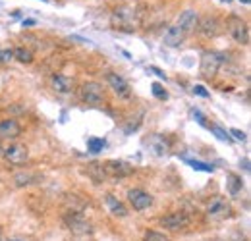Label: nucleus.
Returning <instances> with one entry per match:
<instances>
[{
	"mask_svg": "<svg viewBox=\"0 0 251 241\" xmlns=\"http://www.w3.org/2000/svg\"><path fill=\"white\" fill-rule=\"evenodd\" d=\"M110 24L114 29H135L141 24V14L133 8V6H120L112 12Z\"/></svg>",
	"mask_w": 251,
	"mask_h": 241,
	"instance_id": "nucleus-1",
	"label": "nucleus"
},
{
	"mask_svg": "<svg viewBox=\"0 0 251 241\" xmlns=\"http://www.w3.org/2000/svg\"><path fill=\"white\" fill-rule=\"evenodd\" d=\"M228 60V56L224 52H219V50H207L203 52L201 56V64H199V73L207 79H213L217 73H219L220 66Z\"/></svg>",
	"mask_w": 251,
	"mask_h": 241,
	"instance_id": "nucleus-2",
	"label": "nucleus"
},
{
	"mask_svg": "<svg viewBox=\"0 0 251 241\" xmlns=\"http://www.w3.org/2000/svg\"><path fill=\"white\" fill-rule=\"evenodd\" d=\"M226 29L230 33V37L238 43V45H250V25L246 20H242L240 16H228L226 20Z\"/></svg>",
	"mask_w": 251,
	"mask_h": 241,
	"instance_id": "nucleus-3",
	"label": "nucleus"
},
{
	"mask_svg": "<svg viewBox=\"0 0 251 241\" xmlns=\"http://www.w3.org/2000/svg\"><path fill=\"white\" fill-rule=\"evenodd\" d=\"M64 220H66L68 230H70L72 234H75V236H91V234H93L91 222H87L81 212H68V214L64 216Z\"/></svg>",
	"mask_w": 251,
	"mask_h": 241,
	"instance_id": "nucleus-4",
	"label": "nucleus"
},
{
	"mask_svg": "<svg viewBox=\"0 0 251 241\" xmlns=\"http://www.w3.org/2000/svg\"><path fill=\"white\" fill-rule=\"evenodd\" d=\"M79 96H81V100H83L85 104L99 106V104L104 102V89H102V85L97 83V81H87V83L81 85Z\"/></svg>",
	"mask_w": 251,
	"mask_h": 241,
	"instance_id": "nucleus-5",
	"label": "nucleus"
},
{
	"mask_svg": "<svg viewBox=\"0 0 251 241\" xmlns=\"http://www.w3.org/2000/svg\"><path fill=\"white\" fill-rule=\"evenodd\" d=\"M195 29H197V33L201 37H205V39H215L220 33V29H222V22H220L215 14H207L203 18H199Z\"/></svg>",
	"mask_w": 251,
	"mask_h": 241,
	"instance_id": "nucleus-6",
	"label": "nucleus"
},
{
	"mask_svg": "<svg viewBox=\"0 0 251 241\" xmlns=\"http://www.w3.org/2000/svg\"><path fill=\"white\" fill-rule=\"evenodd\" d=\"M2 154L6 158L8 164L12 166H24L27 160H29V151L25 145H20V143H12L8 145L6 149H2Z\"/></svg>",
	"mask_w": 251,
	"mask_h": 241,
	"instance_id": "nucleus-7",
	"label": "nucleus"
},
{
	"mask_svg": "<svg viewBox=\"0 0 251 241\" xmlns=\"http://www.w3.org/2000/svg\"><path fill=\"white\" fill-rule=\"evenodd\" d=\"M160 228L168 230V232H178V230H184L189 226V216L186 212H170L166 216H162L158 220Z\"/></svg>",
	"mask_w": 251,
	"mask_h": 241,
	"instance_id": "nucleus-8",
	"label": "nucleus"
},
{
	"mask_svg": "<svg viewBox=\"0 0 251 241\" xmlns=\"http://www.w3.org/2000/svg\"><path fill=\"white\" fill-rule=\"evenodd\" d=\"M106 83H108L110 89L114 91V95L118 98H131V87H129V83L126 81L120 73L108 72L106 73Z\"/></svg>",
	"mask_w": 251,
	"mask_h": 241,
	"instance_id": "nucleus-9",
	"label": "nucleus"
},
{
	"mask_svg": "<svg viewBox=\"0 0 251 241\" xmlns=\"http://www.w3.org/2000/svg\"><path fill=\"white\" fill-rule=\"evenodd\" d=\"M127 201H129V205L133 207V211H137V212L147 211V209L153 205V197H151L147 191L139 189V187H133V189L127 191Z\"/></svg>",
	"mask_w": 251,
	"mask_h": 241,
	"instance_id": "nucleus-10",
	"label": "nucleus"
},
{
	"mask_svg": "<svg viewBox=\"0 0 251 241\" xmlns=\"http://www.w3.org/2000/svg\"><path fill=\"white\" fill-rule=\"evenodd\" d=\"M102 168H104L106 178H127L135 172L133 166H129L124 160H106L102 164Z\"/></svg>",
	"mask_w": 251,
	"mask_h": 241,
	"instance_id": "nucleus-11",
	"label": "nucleus"
},
{
	"mask_svg": "<svg viewBox=\"0 0 251 241\" xmlns=\"http://www.w3.org/2000/svg\"><path fill=\"white\" fill-rule=\"evenodd\" d=\"M197 22H199V14H197L195 10L189 8V10H184V12L180 14L176 25L184 31L186 35H191V33L195 31V27H197Z\"/></svg>",
	"mask_w": 251,
	"mask_h": 241,
	"instance_id": "nucleus-12",
	"label": "nucleus"
},
{
	"mask_svg": "<svg viewBox=\"0 0 251 241\" xmlns=\"http://www.w3.org/2000/svg\"><path fill=\"white\" fill-rule=\"evenodd\" d=\"M22 135V125L14 118H6L0 121V139H18Z\"/></svg>",
	"mask_w": 251,
	"mask_h": 241,
	"instance_id": "nucleus-13",
	"label": "nucleus"
},
{
	"mask_svg": "<svg viewBox=\"0 0 251 241\" xmlns=\"http://www.w3.org/2000/svg\"><path fill=\"white\" fill-rule=\"evenodd\" d=\"M50 87H52L54 93H58V95H68V93H72V89H74V81L68 75L54 72L50 75Z\"/></svg>",
	"mask_w": 251,
	"mask_h": 241,
	"instance_id": "nucleus-14",
	"label": "nucleus"
},
{
	"mask_svg": "<svg viewBox=\"0 0 251 241\" xmlns=\"http://www.w3.org/2000/svg\"><path fill=\"white\" fill-rule=\"evenodd\" d=\"M186 37H188V35L174 24V25H170V27L166 29L164 37H162V43H164L166 47H172V48H174V47H180V45L186 41Z\"/></svg>",
	"mask_w": 251,
	"mask_h": 241,
	"instance_id": "nucleus-15",
	"label": "nucleus"
},
{
	"mask_svg": "<svg viewBox=\"0 0 251 241\" xmlns=\"http://www.w3.org/2000/svg\"><path fill=\"white\" fill-rule=\"evenodd\" d=\"M43 180V176L39 172H31V170H22L18 174H14V185L16 187H27V185H33V183H39Z\"/></svg>",
	"mask_w": 251,
	"mask_h": 241,
	"instance_id": "nucleus-16",
	"label": "nucleus"
},
{
	"mask_svg": "<svg viewBox=\"0 0 251 241\" xmlns=\"http://www.w3.org/2000/svg\"><path fill=\"white\" fill-rule=\"evenodd\" d=\"M230 212V205L222 199V197H215L209 205H207V214L209 216H215V218H222Z\"/></svg>",
	"mask_w": 251,
	"mask_h": 241,
	"instance_id": "nucleus-17",
	"label": "nucleus"
},
{
	"mask_svg": "<svg viewBox=\"0 0 251 241\" xmlns=\"http://www.w3.org/2000/svg\"><path fill=\"white\" fill-rule=\"evenodd\" d=\"M106 207H108V211L112 212L114 216H118V218H126L127 216V209H126V205L122 201H118L114 195H106Z\"/></svg>",
	"mask_w": 251,
	"mask_h": 241,
	"instance_id": "nucleus-18",
	"label": "nucleus"
},
{
	"mask_svg": "<svg viewBox=\"0 0 251 241\" xmlns=\"http://www.w3.org/2000/svg\"><path fill=\"white\" fill-rule=\"evenodd\" d=\"M85 174H87L95 183H102V181L106 180V174H104V168H102L100 162H91V164H87Z\"/></svg>",
	"mask_w": 251,
	"mask_h": 241,
	"instance_id": "nucleus-19",
	"label": "nucleus"
},
{
	"mask_svg": "<svg viewBox=\"0 0 251 241\" xmlns=\"http://www.w3.org/2000/svg\"><path fill=\"white\" fill-rule=\"evenodd\" d=\"M226 185H228V193L230 195H238L240 191H242V187H244V180L238 176V174H228V178H226Z\"/></svg>",
	"mask_w": 251,
	"mask_h": 241,
	"instance_id": "nucleus-20",
	"label": "nucleus"
},
{
	"mask_svg": "<svg viewBox=\"0 0 251 241\" xmlns=\"http://www.w3.org/2000/svg\"><path fill=\"white\" fill-rule=\"evenodd\" d=\"M33 52L29 48H25V47H18V48H14V60L22 62V64H31L33 62Z\"/></svg>",
	"mask_w": 251,
	"mask_h": 241,
	"instance_id": "nucleus-21",
	"label": "nucleus"
},
{
	"mask_svg": "<svg viewBox=\"0 0 251 241\" xmlns=\"http://www.w3.org/2000/svg\"><path fill=\"white\" fill-rule=\"evenodd\" d=\"M145 241H170V238L164 232L149 230V232H145Z\"/></svg>",
	"mask_w": 251,
	"mask_h": 241,
	"instance_id": "nucleus-22",
	"label": "nucleus"
},
{
	"mask_svg": "<svg viewBox=\"0 0 251 241\" xmlns=\"http://www.w3.org/2000/svg\"><path fill=\"white\" fill-rule=\"evenodd\" d=\"M104 139H95V137H91L89 141H87V147H89V151L91 152H100L102 149H104Z\"/></svg>",
	"mask_w": 251,
	"mask_h": 241,
	"instance_id": "nucleus-23",
	"label": "nucleus"
},
{
	"mask_svg": "<svg viewBox=\"0 0 251 241\" xmlns=\"http://www.w3.org/2000/svg\"><path fill=\"white\" fill-rule=\"evenodd\" d=\"M151 89H153V95L157 96L158 100H166V98H168V93L164 91V87H162L160 83H153Z\"/></svg>",
	"mask_w": 251,
	"mask_h": 241,
	"instance_id": "nucleus-24",
	"label": "nucleus"
},
{
	"mask_svg": "<svg viewBox=\"0 0 251 241\" xmlns=\"http://www.w3.org/2000/svg\"><path fill=\"white\" fill-rule=\"evenodd\" d=\"M14 60V50L12 48H0V64H10Z\"/></svg>",
	"mask_w": 251,
	"mask_h": 241,
	"instance_id": "nucleus-25",
	"label": "nucleus"
},
{
	"mask_svg": "<svg viewBox=\"0 0 251 241\" xmlns=\"http://www.w3.org/2000/svg\"><path fill=\"white\" fill-rule=\"evenodd\" d=\"M191 168H195V170H203V172H213V166H209V164H203V162H199V160H186Z\"/></svg>",
	"mask_w": 251,
	"mask_h": 241,
	"instance_id": "nucleus-26",
	"label": "nucleus"
},
{
	"mask_svg": "<svg viewBox=\"0 0 251 241\" xmlns=\"http://www.w3.org/2000/svg\"><path fill=\"white\" fill-rule=\"evenodd\" d=\"M211 131H213V133H217V137L222 139V141H232V139H230V135H228L222 127H219V125H211Z\"/></svg>",
	"mask_w": 251,
	"mask_h": 241,
	"instance_id": "nucleus-27",
	"label": "nucleus"
},
{
	"mask_svg": "<svg viewBox=\"0 0 251 241\" xmlns=\"http://www.w3.org/2000/svg\"><path fill=\"white\" fill-rule=\"evenodd\" d=\"M193 93H195V95H199V96H205V98L209 96V91L205 89L203 85H195V87H193Z\"/></svg>",
	"mask_w": 251,
	"mask_h": 241,
	"instance_id": "nucleus-28",
	"label": "nucleus"
},
{
	"mask_svg": "<svg viewBox=\"0 0 251 241\" xmlns=\"http://www.w3.org/2000/svg\"><path fill=\"white\" fill-rule=\"evenodd\" d=\"M230 133H232L236 139H240V141H246V133H244V131H240V129H232Z\"/></svg>",
	"mask_w": 251,
	"mask_h": 241,
	"instance_id": "nucleus-29",
	"label": "nucleus"
},
{
	"mask_svg": "<svg viewBox=\"0 0 251 241\" xmlns=\"http://www.w3.org/2000/svg\"><path fill=\"white\" fill-rule=\"evenodd\" d=\"M149 70H151V72H155V73H157V75H158V77H160V79H166V75H164V73H162V72H160L158 68H153V66H151Z\"/></svg>",
	"mask_w": 251,
	"mask_h": 241,
	"instance_id": "nucleus-30",
	"label": "nucleus"
},
{
	"mask_svg": "<svg viewBox=\"0 0 251 241\" xmlns=\"http://www.w3.org/2000/svg\"><path fill=\"white\" fill-rule=\"evenodd\" d=\"M240 2H242V4H250L251 0H240Z\"/></svg>",
	"mask_w": 251,
	"mask_h": 241,
	"instance_id": "nucleus-31",
	"label": "nucleus"
},
{
	"mask_svg": "<svg viewBox=\"0 0 251 241\" xmlns=\"http://www.w3.org/2000/svg\"><path fill=\"white\" fill-rule=\"evenodd\" d=\"M0 152H2V143H0Z\"/></svg>",
	"mask_w": 251,
	"mask_h": 241,
	"instance_id": "nucleus-32",
	"label": "nucleus"
},
{
	"mask_svg": "<svg viewBox=\"0 0 251 241\" xmlns=\"http://www.w3.org/2000/svg\"><path fill=\"white\" fill-rule=\"evenodd\" d=\"M0 241H2V232H0Z\"/></svg>",
	"mask_w": 251,
	"mask_h": 241,
	"instance_id": "nucleus-33",
	"label": "nucleus"
},
{
	"mask_svg": "<svg viewBox=\"0 0 251 241\" xmlns=\"http://www.w3.org/2000/svg\"><path fill=\"white\" fill-rule=\"evenodd\" d=\"M8 241H18V240H8Z\"/></svg>",
	"mask_w": 251,
	"mask_h": 241,
	"instance_id": "nucleus-34",
	"label": "nucleus"
}]
</instances>
